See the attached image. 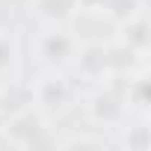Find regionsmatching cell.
I'll return each mask as SVG.
<instances>
[{"mask_svg":"<svg viewBox=\"0 0 151 151\" xmlns=\"http://www.w3.org/2000/svg\"><path fill=\"white\" fill-rule=\"evenodd\" d=\"M124 142H127V148L145 151V148L151 145V136H148V130H145V127H133V136H127Z\"/></svg>","mask_w":151,"mask_h":151,"instance_id":"cell-11","label":"cell"},{"mask_svg":"<svg viewBox=\"0 0 151 151\" xmlns=\"http://www.w3.org/2000/svg\"><path fill=\"white\" fill-rule=\"evenodd\" d=\"M122 45H124V47H130V50H136L139 56L148 50V45H151V27H148L145 15H133V18H127V21H124Z\"/></svg>","mask_w":151,"mask_h":151,"instance_id":"cell-5","label":"cell"},{"mask_svg":"<svg viewBox=\"0 0 151 151\" xmlns=\"http://www.w3.org/2000/svg\"><path fill=\"white\" fill-rule=\"evenodd\" d=\"M122 101H127L136 110H148V104H151V86H148L145 74H136V77L127 80V89H124V98Z\"/></svg>","mask_w":151,"mask_h":151,"instance_id":"cell-7","label":"cell"},{"mask_svg":"<svg viewBox=\"0 0 151 151\" xmlns=\"http://www.w3.org/2000/svg\"><path fill=\"white\" fill-rule=\"evenodd\" d=\"M74 9H77V0H39V12L47 21H65Z\"/></svg>","mask_w":151,"mask_h":151,"instance_id":"cell-8","label":"cell"},{"mask_svg":"<svg viewBox=\"0 0 151 151\" xmlns=\"http://www.w3.org/2000/svg\"><path fill=\"white\" fill-rule=\"evenodd\" d=\"M68 95H71V89H68V83L59 77V74H47V77H42V83L36 86V101L42 107H47V110L65 107Z\"/></svg>","mask_w":151,"mask_h":151,"instance_id":"cell-4","label":"cell"},{"mask_svg":"<svg viewBox=\"0 0 151 151\" xmlns=\"http://www.w3.org/2000/svg\"><path fill=\"white\" fill-rule=\"evenodd\" d=\"M139 9H142L139 0H107V3H104V12H107L113 21H119V24H124L127 18L139 15Z\"/></svg>","mask_w":151,"mask_h":151,"instance_id":"cell-9","label":"cell"},{"mask_svg":"<svg viewBox=\"0 0 151 151\" xmlns=\"http://www.w3.org/2000/svg\"><path fill=\"white\" fill-rule=\"evenodd\" d=\"M80 71L89 77H104V71H110V56L104 45H89L80 50Z\"/></svg>","mask_w":151,"mask_h":151,"instance_id":"cell-6","label":"cell"},{"mask_svg":"<svg viewBox=\"0 0 151 151\" xmlns=\"http://www.w3.org/2000/svg\"><path fill=\"white\" fill-rule=\"evenodd\" d=\"M107 0H77V6H86V9H104Z\"/></svg>","mask_w":151,"mask_h":151,"instance_id":"cell-12","label":"cell"},{"mask_svg":"<svg viewBox=\"0 0 151 151\" xmlns=\"http://www.w3.org/2000/svg\"><path fill=\"white\" fill-rule=\"evenodd\" d=\"M39 53L47 65H65L71 56H74V39L62 30H50L42 36L39 42Z\"/></svg>","mask_w":151,"mask_h":151,"instance_id":"cell-2","label":"cell"},{"mask_svg":"<svg viewBox=\"0 0 151 151\" xmlns=\"http://www.w3.org/2000/svg\"><path fill=\"white\" fill-rule=\"evenodd\" d=\"M89 113H92V119L101 122V124H116V122L122 119V113H124V101H122L116 92L101 89L98 95H92V101H89Z\"/></svg>","mask_w":151,"mask_h":151,"instance_id":"cell-3","label":"cell"},{"mask_svg":"<svg viewBox=\"0 0 151 151\" xmlns=\"http://www.w3.org/2000/svg\"><path fill=\"white\" fill-rule=\"evenodd\" d=\"M15 65V42L12 36L0 33V71H9Z\"/></svg>","mask_w":151,"mask_h":151,"instance_id":"cell-10","label":"cell"},{"mask_svg":"<svg viewBox=\"0 0 151 151\" xmlns=\"http://www.w3.org/2000/svg\"><path fill=\"white\" fill-rule=\"evenodd\" d=\"M9 136H12V142H18V145H24V148H36V145H45V142H47V139H45V124H42V119L33 116L30 110L15 113V119H12V124H9Z\"/></svg>","mask_w":151,"mask_h":151,"instance_id":"cell-1","label":"cell"}]
</instances>
